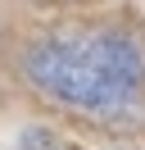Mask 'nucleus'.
<instances>
[{"instance_id": "1", "label": "nucleus", "mask_w": 145, "mask_h": 150, "mask_svg": "<svg viewBox=\"0 0 145 150\" xmlns=\"http://www.w3.org/2000/svg\"><path fill=\"white\" fill-rule=\"evenodd\" d=\"M27 77L54 100L95 118H127L145 105V50L127 32H59L23 59Z\"/></svg>"}]
</instances>
